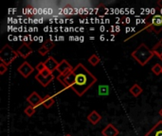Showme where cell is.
Wrapping results in <instances>:
<instances>
[{
    "label": "cell",
    "mask_w": 162,
    "mask_h": 136,
    "mask_svg": "<svg viewBox=\"0 0 162 136\" xmlns=\"http://www.w3.org/2000/svg\"><path fill=\"white\" fill-rule=\"evenodd\" d=\"M57 80L65 87L71 89L79 96L83 95L97 82V78L83 64H77L66 76L59 75Z\"/></svg>",
    "instance_id": "6da1fadb"
},
{
    "label": "cell",
    "mask_w": 162,
    "mask_h": 136,
    "mask_svg": "<svg viewBox=\"0 0 162 136\" xmlns=\"http://www.w3.org/2000/svg\"><path fill=\"white\" fill-rule=\"evenodd\" d=\"M131 55L142 66L146 65L149 61L151 60V59L155 56L153 50H151L145 44H141L136 50L132 52Z\"/></svg>",
    "instance_id": "7a4b0ae2"
},
{
    "label": "cell",
    "mask_w": 162,
    "mask_h": 136,
    "mask_svg": "<svg viewBox=\"0 0 162 136\" xmlns=\"http://www.w3.org/2000/svg\"><path fill=\"white\" fill-rule=\"evenodd\" d=\"M18 52L17 50H14L10 45H6L2 47V49L0 50V60L1 63L6 64V65H10L14 60H15L18 57Z\"/></svg>",
    "instance_id": "3957f363"
},
{
    "label": "cell",
    "mask_w": 162,
    "mask_h": 136,
    "mask_svg": "<svg viewBox=\"0 0 162 136\" xmlns=\"http://www.w3.org/2000/svg\"><path fill=\"white\" fill-rule=\"evenodd\" d=\"M148 31H154L156 33H159L162 31V16L156 15L152 18V23L148 25L146 28Z\"/></svg>",
    "instance_id": "277c9868"
},
{
    "label": "cell",
    "mask_w": 162,
    "mask_h": 136,
    "mask_svg": "<svg viewBox=\"0 0 162 136\" xmlns=\"http://www.w3.org/2000/svg\"><path fill=\"white\" fill-rule=\"evenodd\" d=\"M18 72L21 76H23V78L27 79L29 78V76H30V74L33 73L34 68L28 63V61H24V63L18 67Z\"/></svg>",
    "instance_id": "5b68a950"
},
{
    "label": "cell",
    "mask_w": 162,
    "mask_h": 136,
    "mask_svg": "<svg viewBox=\"0 0 162 136\" xmlns=\"http://www.w3.org/2000/svg\"><path fill=\"white\" fill-rule=\"evenodd\" d=\"M27 101L30 103V106H33L34 108H37V107H39L40 105H43V97H41L40 95H38L36 92H33L28 96Z\"/></svg>",
    "instance_id": "8992f818"
},
{
    "label": "cell",
    "mask_w": 162,
    "mask_h": 136,
    "mask_svg": "<svg viewBox=\"0 0 162 136\" xmlns=\"http://www.w3.org/2000/svg\"><path fill=\"white\" fill-rule=\"evenodd\" d=\"M73 68L74 67H72L71 64H68V61L67 60H63L61 63H59V65L57 67V71L59 72L60 75L66 76L73 70Z\"/></svg>",
    "instance_id": "52a82bcc"
},
{
    "label": "cell",
    "mask_w": 162,
    "mask_h": 136,
    "mask_svg": "<svg viewBox=\"0 0 162 136\" xmlns=\"http://www.w3.org/2000/svg\"><path fill=\"white\" fill-rule=\"evenodd\" d=\"M18 55L23 58V59H27L31 53H32V49L30 48V46L29 45V44L24 43L22 45L19 46V48L17 49Z\"/></svg>",
    "instance_id": "ba28073f"
},
{
    "label": "cell",
    "mask_w": 162,
    "mask_h": 136,
    "mask_svg": "<svg viewBox=\"0 0 162 136\" xmlns=\"http://www.w3.org/2000/svg\"><path fill=\"white\" fill-rule=\"evenodd\" d=\"M44 64L46 65V69H47L51 73L53 74V72L55 70H57V67L59 65V63L58 61L53 58V57H48L45 61H44Z\"/></svg>",
    "instance_id": "9c48e42d"
},
{
    "label": "cell",
    "mask_w": 162,
    "mask_h": 136,
    "mask_svg": "<svg viewBox=\"0 0 162 136\" xmlns=\"http://www.w3.org/2000/svg\"><path fill=\"white\" fill-rule=\"evenodd\" d=\"M145 136H162V121H158Z\"/></svg>",
    "instance_id": "30bf717a"
},
{
    "label": "cell",
    "mask_w": 162,
    "mask_h": 136,
    "mask_svg": "<svg viewBox=\"0 0 162 136\" xmlns=\"http://www.w3.org/2000/svg\"><path fill=\"white\" fill-rule=\"evenodd\" d=\"M35 80L38 81L42 86L46 87V86H47L54 80V76H53V74H51V75H49L47 77H44V76L41 75V74H37V75L35 76Z\"/></svg>",
    "instance_id": "8fae6325"
},
{
    "label": "cell",
    "mask_w": 162,
    "mask_h": 136,
    "mask_svg": "<svg viewBox=\"0 0 162 136\" xmlns=\"http://www.w3.org/2000/svg\"><path fill=\"white\" fill-rule=\"evenodd\" d=\"M119 133V130L113 124H108L102 131V134L103 136H118Z\"/></svg>",
    "instance_id": "7c38bea8"
},
{
    "label": "cell",
    "mask_w": 162,
    "mask_h": 136,
    "mask_svg": "<svg viewBox=\"0 0 162 136\" xmlns=\"http://www.w3.org/2000/svg\"><path fill=\"white\" fill-rule=\"evenodd\" d=\"M87 120H88L92 125H96L102 120V116H101V115L97 112V111L94 110L88 115H87Z\"/></svg>",
    "instance_id": "4fadbf2b"
},
{
    "label": "cell",
    "mask_w": 162,
    "mask_h": 136,
    "mask_svg": "<svg viewBox=\"0 0 162 136\" xmlns=\"http://www.w3.org/2000/svg\"><path fill=\"white\" fill-rule=\"evenodd\" d=\"M54 104V98L51 95H47L46 96L43 97V106L46 109L51 108V106Z\"/></svg>",
    "instance_id": "5bb4252c"
},
{
    "label": "cell",
    "mask_w": 162,
    "mask_h": 136,
    "mask_svg": "<svg viewBox=\"0 0 162 136\" xmlns=\"http://www.w3.org/2000/svg\"><path fill=\"white\" fill-rule=\"evenodd\" d=\"M130 93L135 96V97H136V96H139V95H141V93H142V88L140 87V86L139 85V84H134L132 87L130 88Z\"/></svg>",
    "instance_id": "9a60e30c"
},
{
    "label": "cell",
    "mask_w": 162,
    "mask_h": 136,
    "mask_svg": "<svg viewBox=\"0 0 162 136\" xmlns=\"http://www.w3.org/2000/svg\"><path fill=\"white\" fill-rule=\"evenodd\" d=\"M152 50H153L154 54H155L158 59H160V57L162 56V39L154 46V48L152 49Z\"/></svg>",
    "instance_id": "2e32d148"
},
{
    "label": "cell",
    "mask_w": 162,
    "mask_h": 136,
    "mask_svg": "<svg viewBox=\"0 0 162 136\" xmlns=\"http://www.w3.org/2000/svg\"><path fill=\"white\" fill-rule=\"evenodd\" d=\"M99 61H101V59L96 54H93L91 57H89L88 59V63L92 65V66H96L99 64Z\"/></svg>",
    "instance_id": "e0dca14e"
},
{
    "label": "cell",
    "mask_w": 162,
    "mask_h": 136,
    "mask_svg": "<svg viewBox=\"0 0 162 136\" xmlns=\"http://www.w3.org/2000/svg\"><path fill=\"white\" fill-rule=\"evenodd\" d=\"M99 95H109L108 85H99Z\"/></svg>",
    "instance_id": "ac0fdd59"
},
{
    "label": "cell",
    "mask_w": 162,
    "mask_h": 136,
    "mask_svg": "<svg viewBox=\"0 0 162 136\" xmlns=\"http://www.w3.org/2000/svg\"><path fill=\"white\" fill-rule=\"evenodd\" d=\"M152 72L156 76H159L160 74H162V66L159 64H156L153 67H152Z\"/></svg>",
    "instance_id": "d6986e66"
},
{
    "label": "cell",
    "mask_w": 162,
    "mask_h": 136,
    "mask_svg": "<svg viewBox=\"0 0 162 136\" xmlns=\"http://www.w3.org/2000/svg\"><path fill=\"white\" fill-rule=\"evenodd\" d=\"M35 110H36V108H34L33 106H30H30H28L26 109L24 110V113L26 114L28 116L30 117V116H32V115L35 114Z\"/></svg>",
    "instance_id": "ffe728a7"
},
{
    "label": "cell",
    "mask_w": 162,
    "mask_h": 136,
    "mask_svg": "<svg viewBox=\"0 0 162 136\" xmlns=\"http://www.w3.org/2000/svg\"><path fill=\"white\" fill-rule=\"evenodd\" d=\"M43 45H44L45 47H47V48L48 49V50L51 51V49L55 46V44H54L53 42H51V40H47V41H46V43H45Z\"/></svg>",
    "instance_id": "44dd1931"
},
{
    "label": "cell",
    "mask_w": 162,
    "mask_h": 136,
    "mask_svg": "<svg viewBox=\"0 0 162 136\" xmlns=\"http://www.w3.org/2000/svg\"><path fill=\"white\" fill-rule=\"evenodd\" d=\"M35 69L37 70V72H38V74H40V73H42V72H43V71L46 69V65H45V64H44V63H39L38 64L36 65Z\"/></svg>",
    "instance_id": "7402d4cb"
},
{
    "label": "cell",
    "mask_w": 162,
    "mask_h": 136,
    "mask_svg": "<svg viewBox=\"0 0 162 136\" xmlns=\"http://www.w3.org/2000/svg\"><path fill=\"white\" fill-rule=\"evenodd\" d=\"M48 52H49V50H48V49H47V47H45L44 45H42V46L38 49V53H40L41 56H46Z\"/></svg>",
    "instance_id": "603a6c76"
},
{
    "label": "cell",
    "mask_w": 162,
    "mask_h": 136,
    "mask_svg": "<svg viewBox=\"0 0 162 136\" xmlns=\"http://www.w3.org/2000/svg\"><path fill=\"white\" fill-rule=\"evenodd\" d=\"M8 70V65L4 64H0V75H4L5 72Z\"/></svg>",
    "instance_id": "cb8c5ba5"
},
{
    "label": "cell",
    "mask_w": 162,
    "mask_h": 136,
    "mask_svg": "<svg viewBox=\"0 0 162 136\" xmlns=\"http://www.w3.org/2000/svg\"><path fill=\"white\" fill-rule=\"evenodd\" d=\"M40 74H41L42 76H44V77H47V76H49V75H51L52 73H51L47 69H45V70H44L42 73H40Z\"/></svg>",
    "instance_id": "d4e9b609"
},
{
    "label": "cell",
    "mask_w": 162,
    "mask_h": 136,
    "mask_svg": "<svg viewBox=\"0 0 162 136\" xmlns=\"http://www.w3.org/2000/svg\"><path fill=\"white\" fill-rule=\"evenodd\" d=\"M156 4L159 6V8H161V9H162V0H158V1L156 2Z\"/></svg>",
    "instance_id": "484cf974"
},
{
    "label": "cell",
    "mask_w": 162,
    "mask_h": 136,
    "mask_svg": "<svg viewBox=\"0 0 162 136\" xmlns=\"http://www.w3.org/2000/svg\"><path fill=\"white\" fill-rule=\"evenodd\" d=\"M159 115H160L162 116V109H161V110L159 111Z\"/></svg>",
    "instance_id": "4316f807"
},
{
    "label": "cell",
    "mask_w": 162,
    "mask_h": 136,
    "mask_svg": "<svg viewBox=\"0 0 162 136\" xmlns=\"http://www.w3.org/2000/svg\"><path fill=\"white\" fill-rule=\"evenodd\" d=\"M66 136H71V135H70V134H67Z\"/></svg>",
    "instance_id": "83f0119b"
}]
</instances>
